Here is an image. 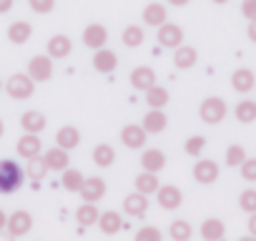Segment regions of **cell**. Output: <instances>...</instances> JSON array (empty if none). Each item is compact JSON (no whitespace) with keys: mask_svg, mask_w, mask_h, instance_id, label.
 I'll list each match as a JSON object with an SVG mask.
<instances>
[{"mask_svg":"<svg viewBox=\"0 0 256 241\" xmlns=\"http://www.w3.org/2000/svg\"><path fill=\"white\" fill-rule=\"evenodd\" d=\"M23 168L16 164V161H10V158H6V161H0V194H13V191H18L20 186H23Z\"/></svg>","mask_w":256,"mask_h":241,"instance_id":"cell-1","label":"cell"},{"mask_svg":"<svg viewBox=\"0 0 256 241\" xmlns=\"http://www.w3.org/2000/svg\"><path fill=\"white\" fill-rule=\"evenodd\" d=\"M226 113H228V108H226V100H224V98H218V96H211V98H206V100L201 103V108H198V116H201V120H204V124H208V126H216V124H221V120L226 118Z\"/></svg>","mask_w":256,"mask_h":241,"instance_id":"cell-2","label":"cell"},{"mask_svg":"<svg viewBox=\"0 0 256 241\" xmlns=\"http://www.w3.org/2000/svg\"><path fill=\"white\" fill-rule=\"evenodd\" d=\"M6 90H8L10 98H16V100H26V98L33 96V90H36V80H33L28 73H16V76H10V78L6 80Z\"/></svg>","mask_w":256,"mask_h":241,"instance_id":"cell-3","label":"cell"},{"mask_svg":"<svg viewBox=\"0 0 256 241\" xmlns=\"http://www.w3.org/2000/svg\"><path fill=\"white\" fill-rule=\"evenodd\" d=\"M146 138H148V134H146V128L144 126H136V124H128V126H123L120 128V144L126 146V148H144L146 146Z\"/></svg>","mask_w":256,"mask_h":241,"instance_id":"cell-4","label":"cell"},{"mask_svg":"<svg viewBox=\"0 0 256 241\" xmlns=\"http://www.w3.org/2000/svg\"><path fill=\"white\" fill-rule=\"evenodd\" d=\"M184 43V30H181V26H176V23H164V26H158V46L161 48H178Z\"/></svg>","mask_w":256,"mask_h":241,"instance_id":"cell-5","label":"cell"},{"mask_svg":"<svg viewBox=\"0 0 256 241\" xmlns=\"http://www.w3.org/2000/svg\"><path fill=\"white\" fill-rule=\"evenodd\" d=\"M28 76H30L36 83H46V80L53 76V58H50V56H36V58L28 63Z\"/></svg>","mask_w":256,"mask_h":241,"instance_id":"cell-6","label":"cell"},{"mask_svg":"<svg viewBox=\"0 0 256 241\" xmlns=\"http://www.w3.org/2000/svg\"><path fill=\"white\" fill-rule=\"evenodd\" d=\"M141 126L146 128L148 136H158V134H164L166 126H168V116H166L161 108H151V110L144 116V124H141Z\"/></svg>","mask_w":256,"mask_h":241,"instance_id":"cell-7","label":"cell"},{"mask_svg":"<svg viewBox=\"0 0 256 241\" xmlns=\"http://www.w3.org/2000/svg\"><path fill=\"white\" fill-rule=\"evenodd\" d=\"M106 43H108V30H106V26H100V23L86 26V30H83V46H86V48L98 50V48H103Z\"/></svg>","mask_w":256,"mask_h":241,"instance_id":"cell-8","label":"cell"},{"mask_svg":"<svg viewBox=\"0 0 256 241\" xmlns=\"http://www.w3.org/2000/svg\"><path fill=\"white\" fill-rule=\"evenodd\" d=\"M80 198L83 201H90V204H98L103 196H106V181L100 178V176H90V178H86L83 181V186H80Z\"/></svg>","mask_w":256,"mask_h":241,"instance_id":"cell-9","label":"cell"},{"mask_svg":"<svg viewBox=\"0 0 256 241\" xmlns=\"http://www.w3.org/2000/svg\"><path fill=\"white\" fill-rule=\"evenodd\" d=\"M123 211H126V216L144 218L146 211H148V198H146V194L136 191V194H131V196H126V198H123Z\"/></svg>","mask_w":256,"mask_h":241,"instance_id":"cell-10","label":"cell"},{"mask_svg":"<svg viewBox=\"0 0 256 241\" xmlns=\"http://www.w3.org/2000/svg\"><path fill=\"white\" fill-rule=\"evenodd\" d=\"M30 228H33V216H30L28 211H16L13 216H8V234H10L13 238L26 236Z\"/></svg>","mask_w":256,"mask_h":241,"instance_id":"cell-11","label":"cell"},{"mask_svg":"<svg viewBox=\"0 0 256 241\" xmlns=\"http://www.w3.org/2000/svg\"><path fill=\"white\" fill-rule=\"evenodd\" d=\"M93 68H96L98 73L108 76V73H113V70L118 68V56L103 46V48H98L96 56H93Z\"/></svg>","mask_w":256,"mask_h":241,"instance_id":"cell-12","label":"cell"},{"mask_svg":"<svg viewBox=\"0 0 256 241\" xmlns=\"http://www.w3.org/2000/svg\"><path fill=\"white\" fill-rule=\"evenodd\" d=\"M218 164L216 161H211V158H201V161H196V166H194V178L198 181V184H214L216 178H218Z\"/></svg>","mask_w":256,"mask_h":241,"instance_id":"cell-13","label":"cell"},{"mask_svg":"<svg viewBox=\"0 0 256 241\" xmlns=\"http://www.w3.org/2000/svg\"><path fill=\"white\" fill-rule=\"evenodd\" d=\"M156 201H158L161 208H166V211H176V208L181 206L184 196H181V191H178L176 186H158V191H156Z\"/></svg>","mask_w":256,"mask_h":241,"instance_id":"cell-14","label":"cell"},{"mask_svg":"<svg viewBox=\"0 0 256 241\" xmlns=\"http://www.w3.org/2000/svg\"><path fill=\"white\" fill-rule=\"evenodd\" d=\"M131 86L136 90H148L151 86H156V70L148 66H138L131 70Z\"/></svg>","mask_w":256,"mask_h":241,"instance_id":"cell-15","label":"cell"},{"mask_svg":"<svg viewBox=\"0 0 256 241\" xmlns=\"http://www.w3.org/2000/svg\"><path fill=\"white\" fill-rule=\"evenodd\" d=\"M46 164H48V168L50 171H66L68 166H70V156H68V151L66 148H60V146H53V148H48L46 151Z\"/></svg>","mask_w":256,"mask_h":241,"instance_id":"cell-16","label":"cell"},{"mask_svg":"<svg viewBox=\"0 0 256 241\" xmlns=\"http://www.w3.org/2000/svg\"><path fill=\"white\" fill-rule=\"evenodd\" d=\"M231 86H234L236 93H251L254 86H256V76H254V70H248V68H238V70H234V76H231Z\"/></svg>","mask_w":256,"mask_h":241,"instance_id":"cell-17","label":"cell"},{"mask_svg":"<svg viewBox=\"0 0 256 241\" xmlns=\"http://www.w3.org/2000/svg\"><path fill=\"white\" fill-rule=\"evenodd\" d=\"M196 60H198V53H196V48H191V46H184V43H181V46L176 48V53H174V66H176L178 70L194 68Z\"/></svg>","mask_w":256,"mask_h":241,"instance_id":"cell-18","label":"cell"},{"mask_svg":"<svg viewBox=\"0 0 256 241\" xmlns=\"http://www.w3.org/2000/svg\"><path fill=\"white\" fill-rule=\"evenodd\" d=\"M40 148H43V144H40L38 134L20 136V141L16 144V151H18V156H23V158H33V156H38Z\"/></svg>","mask_w":256,"mask_h":241,"instance_id":"cell-19","label":"cell"},{"mask_svg":"<svg viewBox=\"0 0 256 241\" xmlns=\"http://www.w3.org/2000/svg\"><path fill=\"white\" fill-rule=\"evenodd\" d=\"M98 228L106 234V236H116L120 228H123V218L118 211H103L98 216Z\"/></svg>","mask_w":256,"mask_h":241,"instance_id":"cell-20","label":"cell"},{"mask_svg":"<svg viewBox=\"0 0 256 241\" xmlns=\"http://www.w3.org/2000/svg\"><path fill=\"white\" fill-rule=\"evenodd\" d=\"M46 116L43 113H38V110H26L23 116H20V126H23V131L26 134H40L43 128H46Z\"/></svg>","mask_w":256,"mask_h":241,"instance_id":"cell-21","label":"cell"},{"mask_svg":"<svg viewBox=\"0 0 256 241\" xmlns=\"http://www.w3.org/2000/svg\"><path fill=\"white\" fill-rule=\"evenodd\" d=\"M141 166H144V171H154V174H158V171L166 166V156H164V151H158V148H146V151L141 154Z\"/></svg>","mask_w":256,"mask_h":241,"instance_id":"cell-22","label":"cell"},{"mask_svg":"<svg viewBox=\"0 0 256 241\" xmlns=\"http://www.w3.org/2000/svg\"><path fill=\"white\" fill-rule=\"evenodd\" d=\"M98 216H100V211H98V206L90 204V201H83V206L76 208V221H78L83 228L96 226V224H98Z\"/></svg>","mask_w":256,"mask_h":241,"instance_id":"cell-23","label":"cell"},{"mask_svg":"<svg viewBox=\"0 0 256 241\" xmlns=\"http://www.w3.org/2000/svg\"><path fill=\"white\" fill-rule=\"evenodd\" d=\"M70 50H73V43H70L68 36H53L48 40V56L50 58H68Z\"/></svg>","mask_w":256,"mask_h":241,"instance_id":"cell-24","label":"cell"},{"mask_svg":"<svg viewBox=\"0 0 256 241\" xmlns=\"http://www.w3.org/2000/svg\"><path fill=\"white\" fill-rule=\"evenodd\" d=\"M80 144V134L76 126H63L58 134H56V146L66 148V151H73L76 146Z\"/></svg>","mask_w":256,"mask_h":241,"instance_id":"cell-25","label":"cell"},{"mask_svg":"<svg viewBox=\"0 0 256 241\" xmlns=\"http://www.w3.org/2000/svg\"><path fill=\"white\" fill-rule=\"evenodd\" d=\"M166 18H168V13H166V8H164L161 3H148V6L144 8V23H146V26L158 28V26L166 23Z\"/></svg>","mask_w":256,"mask_h":241,"instance_id":"cell-26","label":"cell"},{"mask_svg":"<svg viewBox=\"0 0 256 241\" xmlns=\"http://www.w3.org/2000/svg\"><path fill=\"white\" fill-rule=\"evenodd\" d=\"M33 36V26L26 23V20H16L10 28H8V40L16 43V46H23L28 43V38Z\"/></svg>","mask_w":256,"mask_h":241,"instance_id":"cell-27","label":"cell"},{"mask_svg":"<svg viewBox=\"0 0 256 241\" xmlns=\"http://www.w3.org/2000/svg\"><path fill=\"white\" fill-rule=\"evenodd\" d=\"M113 161H116V151L110 144H98L93 148V164L98 168H108V166H113Z\"/></svg>","mask_w":256,"mask_h":241,"instance_id":"cell-28","label":"cell"},{"mask_svg":"<svg viewBox=\"0 0 256 241\" xmlns=\"http://www.w3.org/2000/svg\"><path fill=\"white\" fill-rule=\"evenodd\" d=\"M201 236H204L206 241H221V238L226 236V226H224L218 218H206V221L201 224Z\"/></svg>","mask_w":256,"mask_h":241,"instance_id":"cell-29","label":"cell"},{"mask_svg":"<svg viewBox=\"0 0 256 241\" xmlns=\"http://www.w3.org/2000/svg\"><path fill=\"white\" fill-rule=\"evenodd\" d=\"M136 191H141V194H146V196L156 194V191H158V176H156L154 171L138 174V176H136Z\"/></svg>","mask_w":256,"mask_h":241,"instance_id":"cell-30","label":"cell"},{"mask_svg":"<svg viewBox=\"0 0 256 241\" xmlns=\"http://www.w3.org/2000/svg\"><path fill=\"white\" fill-rule=\"evenodd\" d=\"M60 181H63V188H66V191L78 194L80 186H83V181H86V176H83L78 168H70V166H68V168L63 171V178H60Z\"/></svg>","mask_w":256,"mask_h":241,"instance_id":"cell-31","label":"cell"},{"mask_svg":"<svg viewBox=\"0 0 256 241\" xmlns=\"http://www.w3.org/2000/svg\"><path fill=\"white\" fill-rule=\"evenodd\" d=\"M234 116H236V120H241V124H254V120H256V100L246 98V100L236 103Z\"/></svg>","mask_w":256,"mask_h":241,"instance_id":"cell-32","label":"cell"},{"mask_svg":"<svg viewBox=\"0 0 256 241\" xmlns=\"http://www.w3.org/2000/svg\"><path fill=\"white\" fill-rule=\"evenodd\" d=\"M50 168H48V164H46V158L38 154V156H33V158H28V166H26V174L33 178V181H40V178H46V174H48Z\"/></svg>","mask_w":256,"mask_h":241,"instance_id":"cell-33","label":"cell"},{"mask_svg":"<svg viewBox=\"0 0 256 241\" xmlns=\"http://www.w3.org/2000/svg\"><path fill=\"white\" fill-rule=\"evenodd\" d=\"M120 40H123L126 48H138V46H144V40H146L144 28H141V26H128V28L123 30Z\"/></svg>","mask_w":256,"mask_h":241,"instance_id":"cell-34","label":"cell"},{"mask_svg":"<svg viewBox=\"0 0 256 241\" xmlns=\"http://www.w3.org/2000/svg\"><path fill=\"white\" fill-rule=\"evenodd\" d=\"M146 93H148V96H146V103H148L151 108H164V106L168 103V90L161 88V86H151Z\"/></svg>","mask_w":256,"mask_h":241,"instance_id":"cell-35","label":"cell"},{"mask_svg":"<svg viewBox=\"0 0 256 241\" xmlns=\"http://www.w3.org/2000/svg\"><path fill=\"white\" fill-rule=\"evenodd\" d=\"M194 236V228L188 221H174L171 224V238L174 241H188Z\"/></svg>","mask_w":256,"mask_h":241,"instance_id":"cell-36","label":"cell"},{"mask_svg":"<svg viewBox=\"0 0 256 241\" xmlns=\"http://www.w3.org/2000/svg\"><path fill=\"white\" fill-rule=\"evenodd\" d=\"M244 161H246V151H244V146L234 144V146H228V148H226V166L236 168V166H241Z\"/></svg>","mask_w":256,"mask_h":241,"instance_id":"cell-37","label":"cell"},{"mask_svg":"<svg viewBox=\"0 0 256 241\" xmlns=\"http://www.w3.org/2000/svg\"><path fill=\"white\" fill-rule=\"evenodd\" d=\"M238 208L246 211V214H254V211H256V188L241 191V196H238Z\"/></svg>","mask_w":256,"mask_h":241,"instance_id":"cell-38","label":"cell"},{"mask_svg":"<svg viewBox=\"0 0 256 241\" xmlns=\"http://www.w3.org/2000/svg\"><path fill=\"white\" fill-rule=\"evenodd\" d=\"M204 148H206V138H204V136H191V138L184 144L186 156H201Z\"/></svg>","mask_w":256,"mask_h":241,"instance_id":"cell-39","label":"cell"},{"mask_svg":"<svg viewBox=\"0 0 256 241\" xmlns=\"http://www.w3.org/2000/svg\"><path fill=\"white\" fill-rule=\"evenodd\" d=\"M28 3H30V10L38 16H48L56 8V0H28Z\"/></svg>","mask_w":256,"mask_h":241,"instance_id":"cell-40","label":"cell"},{"mask_svg":"<svg viewBox=\"0 0 256 241\" xmlns=\"http://www.w3.org/2000/svg\"><path fill=\"white\" fill-rule=\"evenodd\" d=\"M136 241H161V231L156 226H144V228H138Z\"/></svg>","mask_w":256,"mask_h":241,"instance_id":"cell-41","label":"cell"},{"mask_svg":"<svg viewBox=\"0 0 256 241\" xmlns=\"http://www.w3.org/2000/svg\"><path fill=\"white\" fill-rule=\"evenodd\" d=\"M238 168H241V178L244 181H251V184L256 181V158H246Z\"/></svg>","mask_w":256,"mask_h":241,"instance_id":"cell-42","label":"cell"},{"mask_svg":"<svg viewBox=\"0 0 256 241\" xmlns=\"http://www.w3.org/2000/svg\"><path fill=\"white\" fill-rule=\"evenodd\" d=\"M241 16L246 20H254L256 18V0H244V3H241Z\"/></svg>","mask_w":256,"mask_h":241,"instance_id":"cell-43","label":"cell"},{"mask_svg":"<svg viewBox=\"0 0 256 241\" xmlns=\"http://www.w3.org/2000/svg\"><path fill=\"white\" fill-rule=\"evenodd\" d=\"M246 36H248V38H251V40L256 43V18H254V20H248V28H246Z\"/></svg>","mask_w":256,"mask_h":241,"instance_id":"cell-44","label":"cell"},{"mask_svg":"<svg viewBox=\"0 0 256 241\" xmlns=\"http://www.w3.org/2000/svg\"><path fill=\"white\" fill-rule=\"evenodd\" d=\"M13 8V0H0V16H6Z\"/></svg>","mask_w":256,"mask_h":241,"instance_id":"cell-45","label":"cell"},{"mask_svg":"<svg viewBox=\"0 0 256 241\" xmlns=\"http://www.w3.org/2000/svg\"><path fill=\"white\" fill-rule=\"evenodd\" d=\"M248 234H251V236H256V211L248 216Z\"/></svg>","mask_w":256,"mask_h":241,"instance_id":"cell-46","label":"cell"},{"mask_svg":"<svg viewBox=\"0 0 256 241\" xmlns=\"http://www.w3.org/2000/svg\"><path fill=\"white\" fill-rule=\"evenodd\" d=\"M8 226V218H6V214H3V208H0V231H3Z\"/></svg>","mask_w":256,"mask_h":241,"instance_id":"cell-47","label":"cell"},{"mask_svg":"<svg viewBox=\"0 0 256 241\" xmlns=\"http://www.w3.org/2000/svg\"><path fill=\"white\" fill-rule=\"evenodd\" d=\"M171 6H176V8H184V6H188V0H168Z\"/></svg>","mask_w":256,"mask_h":241,"instance_id":"cell-48","label":"cell"},{"mask_svg":"<svg viewBox=\"0 0 256 241\" xmlns=\"http://www.w3.org/2000/svg\"><path fill=\"white\" fill-rule=\"evenodd\" d=\"M6 134V124H3V118H0V136Z\"/></svg>","mask_w":256,"mask_h":241,"instance_id":"cell-49","label":"cell"},{"mask_svg":"<svg viewBox=\"0 0 256 241\" xmlns=\"http://www.w3.org/2000/svg\"><path fill=\"white\" fill-rule=\"evenodd\" d=\"M214 3H216V6H224V3H228V0H214Z\"/></svg>","mask_w":256,"mask_h":241,"instance_id":"cell-50","label":"cell"},{"mask_svg":"<svg viewBox=\"0 0 256 241\" xmlns=\"http://www.w3.org/2000/svg\"><path fill=\"white\" fill-rule=\"evenodd\" d=\"M0 88H3V83H0Z\"/></svg>","mask_w":256,"mask_h":241,"instance_id":"cell-51","label":"cell"}]
</instances>
